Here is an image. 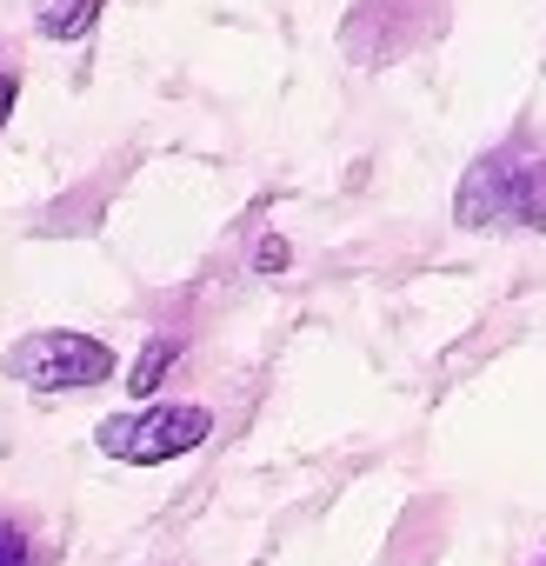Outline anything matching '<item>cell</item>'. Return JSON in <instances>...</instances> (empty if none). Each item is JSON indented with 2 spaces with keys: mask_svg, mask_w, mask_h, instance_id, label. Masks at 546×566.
Here are the masks:
<instances>
[{
  "mask_svg": "<svg viewBox=\"0 0 546 566\" xmlns=\"http://www.w3.org/2000/svg\"><path fill=\"white\" fill-rule=\"evenodd\" d=\"M14 101H21V67L0 54V134H8V120H14Z\"/></svg>",
  "mask_w": 546,
  "mask_h": 566,
  "instance_id": "cell-6",
  "label": "cell"
},
{
  "mask_svg": "<svg viewBox=\"0 0 546 566\" xmlns=\"http://www.w3.org/2000/svg\"><path fill=\"white\" fill-rule=\"evenodd\" d=\"M0 374L34 394H81V387H107L120 374V354L74 327H34L0 354Z\"/></svg>",
  "mask_w": 546,
  "mask_h": 566,
  "instance_id": "cell-2",
  "label": "cell"
},
{
  "mask_svg": "<svg viewBox=\"0 0 546 566\" xmlns=\"http://www.w3.org/2000/svg\"><path fill=\"white\" fill-rule=\"evenodd\" d=\"M101 14H107V0H34V34L74 48L101 28Z\"/></svg>",
  "mask_w": 546,
  "mask_h": 566,
  "instance_id": "cell-3",
  "label": "cell"
},
{
  "mask_svg": "<svg viewBox=\"0 0 546 566\" xmlns=\"http://www.w3.org/2000/svg\"><path fill=\"white\" fill-rule=\"evenodd\" d=\"M174 360H180V340H174V334H154V340H147V360L134 367V394H154V380H160Z\"/></svg>",
  "mask_w": 546,
  "mask_h": 566,
  "instance_id": "cell-5",
  "label": "cell"
},
{
  "mask_svg": "<svg viewBox=\"0 0 546 566\" xmlns=\"http://www.w3.org/2000/svg\"><path fill=\"white\" fill-rule=\"evenodd\" d=\"M0 566H48L41 539H34L14 513H0Z\"/></svg>",
  "mask_w": 546,
  "mask_h": 566,
  "instance_id": "cell-4",
  "label": "cell"
},
{
  "mask_svg": "<svg viewBox=\"0 0 546 566\" xmlns=\"http://www.w3.org/2000/svg\"><path fill=\"white\" fill-rule=\"evenodd\" d=\"M207 440H213V407H200V400H147V407L107 413L94 427V447L120 467H167Z\"/></svg>",
  "mask_w": 546,
  "mask_h": 566,
  "instance_id": "cell-1",
  "label": "cell"
},
{
  "mask_svg": "<svg viewBox=\"0 0 546 566\" xmlns=\"http://www.w3.org/2000/svg\"><path fill=\"white\" fill-rule=\"evenodd\" d=\"M526 566H546V553H539V559H526Z\"/></svg>",
  "mask_w": 546,
  "mask_h": 566,
  "instance_id": "cell-7",
  "label": "cell"
}]
</instances>
